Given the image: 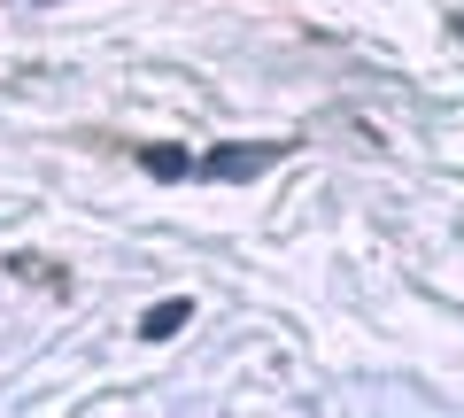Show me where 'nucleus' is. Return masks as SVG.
<instances>
[{
    "mask_svg": "<svg viewBox=\"0 0 464 418\" xmlns=\"http://www.w3.org/2000/svg\"><path fill=\"white\" fill-rule=\"evenodd\" d=\"M271 163H279V148H225V155H201V179H256Z\"/></svg>",
    "mask_w": 464,
    "mask_h": 418,
    "instance_id": "f257e3e1",
    "label": "nucleus"
},
{
    "mask_svg": "<svg viewBox=\"0 0 464 418\" xmlns=\"http://www.w3.org/2000/svg\"><path fill=\"white\" fill-rule=\"evenodd\" d=\"M140 163H148L155 179H201V155H170V148H148Z\"/></svg>",
    "mask_w": 464,
    "mask_h": 418,
    "instance_id": "f03ea898",
    "label": "nucleus"
},
{
    "mask_svg": "<svg viewBox=\"0 0 464 418\" xmlns=\"http://www.w3.org/2000/svg\"><path fill=\"white\" fill-rule=\"evenodd\" d=\"M179 326H186V302H155L148 318H140V334H148V341H170Z\"/></svg>",
    "mask_w": 464,
    "mask_h": 418,
    "instance_id": "7ed1b4c3",
    "label": "nucleus"
}]
</instances>
